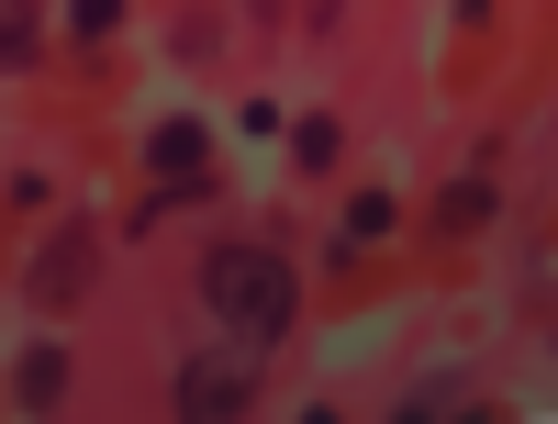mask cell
<instances>
[{
	"label": "cell",
	"mask_w": 558,
	"mask_h": 424,
	"mask_svg": "<svg viewBox=\"0 0 558 424\" xmlns=\"http://www.w3.org/2000/svg\"><path fill=\"white\" fill-rule=\"evenodd\" d=\"M202 302L235 324L246 347H279L302 291H291V257H268V246H213V257H202Z\"/></svg>",
	"instance_id": "6da1fadb"
},
{
	"label": "cell",
	"mask_w": 558,
	"mask_h": 424,
	"mask_svg": "<svg viewBox=\"0 0 558 424\" xmlns=\"http://www.w3.org/2000/svg\"><path fill=\"white\" fill-rule=\"evenodd\" d=\"M89 257H101V223H68L57 246L34 257V279H23V291H34V313H68V302L89 291Z\"/></svg>",
	"instance_id": "7a4b0ae2"
},
{
	"label": "cell",
	"mask_w": 558,
	"mask_h": 424,
	"mask_svg": "<svg viewBox=\"0 0 558 424\" xmlns=\"http://www.w3.org/2000/svg\"><path fill=\"white\" fill-rule=\"evenodd\" d=\"M179 413H246V368L191 358V368H179Z\"/></svg>",
	"instance_id": "3957f363"
},
{
	"label": "cell",
	"mask_w": 558,
	"mask_h": 424,
	"mask_svg": "<svg viewBox=\"0 0 558 424\" xmlns=\"http://www.w3.org/2000/svg\"><path fill=\"white\" fill-rule=\"evenodd\" d=\"M57 391H68V358H57V347H23V368H12V402H23V413H45Z\"/></svg>",
	"instance_id": "277c9868"
},
{
	"label": "cell",
	"mask_w": 558,
	"mask_h": 424,
	"mask_svg": "<svg viewBox=\"0 0 558 424\" xmlns=\"http://www.w3.org/2000/svg\"><path fill=\"white\" fill-rule=\"evenodd\" d=\"M146 157H157V179H202V123H157Z\"/></svg>",
	"instance_id": "5b68a950"
},
{
	"label": "cell",
	"mask_w": 558,
	"mask_h": 424,
	"mask_svg": "<svg viewBox=\"0 0 558 424\" xmlns=\"http://www.w3.org/2000/svg\"><path fill=\"white\" fill-rule=\"evenodd\" d=\"M481 213H492V179H458V191L436 202V234H470Z\"/></svg>",
	"instance_id": "8992f818"
},
{
	"label": "cell",
	"mask_w": 558,
	"mask_h": 424,
	"mask_svg": "<svg viewBox=\"0 0 558 424\" xmlns=\"http://www.w3.org/2000/svg\"><path fill=\"white\" fill-rule=\"evenodd\" d=\"M213 57H223V23L191 12V23H179V68H213Z\"/></svg>",
	"instance_id": "52a82bcc"
}]
</instances>
